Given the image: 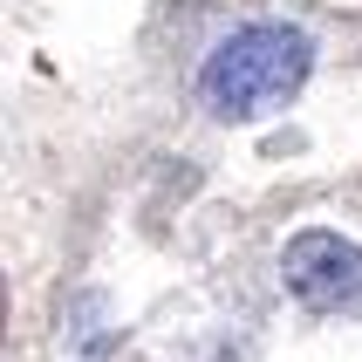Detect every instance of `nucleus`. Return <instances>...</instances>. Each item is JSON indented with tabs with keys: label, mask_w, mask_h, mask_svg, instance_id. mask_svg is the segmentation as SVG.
I'll use <instances>...</instances> for the list:
<instances>
[{
	"label": "nucleus",
	"mask_w": 362,
	"mask_h": 362,
	"mask_svg": "<svg viewBox=\"0 0 362 362\" xmlns=\"http://www.w3.org/2000/svg\"><path fill=\"white\" fill-rule=\"evenodd\" d=\"M308 76H315V41H308V28H294V21H246V28H233L205 55L199 96H205L212 117L246 123V117H260V110H274V103L301 96Z\"/></svg>",
	"instance_id": "f257e3e1"
},
{
	"label": "nucleus",
	"mask_w": 362,
	"mask_h": 362,
	"mask_svg": "<svg viewBox=\"0 0 362 362\" xmlns=\"http://www.w3.org/2000/svg\"><path fill=\"white\" fill-rule=\"evenodd\" d=\"M281 281L315 315H362V246L328 226H308L281 246Z\"/></svg>",
	"instance_id": "f03ea898"
}]
</instances>
